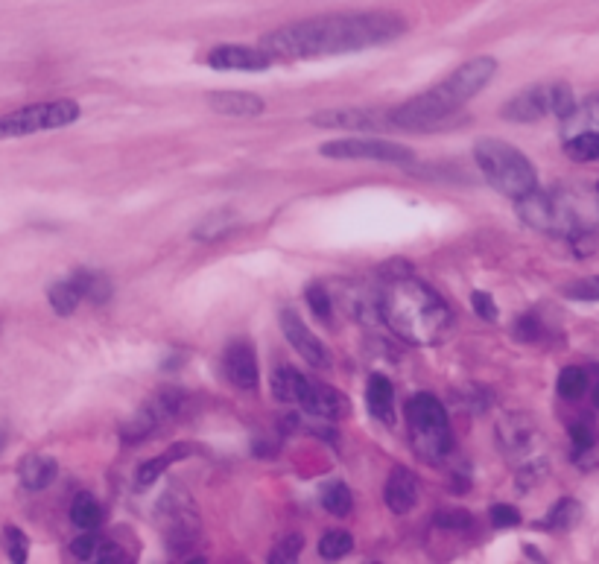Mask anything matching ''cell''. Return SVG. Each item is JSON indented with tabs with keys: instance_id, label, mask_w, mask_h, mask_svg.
Listing matches in <instances>:
<instances>
[{
	"instance_id": "27",
	"label": "cell",
	"mask_w": 599,
	"mask_h": 564,
	"mask_svg": "<svg viewBox=\"0 0 599 564\" xmlns=\"http://www.w3.org/2000/svg\"><path fill=\"white\" fill-rule=\"evenodd\" d=\"M588 383H591V375L579 366H567L562 369V375L556 380V389L562 395L564 401H579L585 392H588Z\"/></svg>"
},
{
	"instance_id": "20",
	"label": "cell",
	"mask_w": 599,
	"mask_h": 564,
	"mask_svg": "<svg viewBox=\"0 0 599 564\" xmlns=\"http://www.w3.org/2000/svg\"><path fill=\"white\" fill-rule=\"evenodd\" d=\"M56 474H59L56 459L41 456V453L27 456V459L21 462V468H18V480H21V486L27 491H44L56 480Z\"/></svg>"
},
{
	"instance_id": "12",
	"label": "cell",
	"mask_w": 599,
	"mask_h": 564,
	"mask_svg": "<svg viewBox=\"0 0 599 564\" xmlns=\"http://www.w3.org/2000/svg\"><path fill=\"white\" fill-rule=\"evenodd\" d=\"M281 331L290 339V345L301 354V360L313 369H331V351L325 348V342L316 337L304 322L299 319L296 310H281Z\"/></svg>"
},
{
	"instance_id": "36",
	"label": "cell",
	"mask_w": 599,
	"mask_h": 564,
	"mask_svg": "<svg viewBox=\"0 0 599 564\" xmlns=\"http://www.w3.org/2000/svg\"><path fill=\"white\" fill-rule=\"evenodd\" d=\"M564 296L573 301H599V275H588L564 287Z\"/></svg>"
},
{
	"instance_id": "18",
	"label": "cell",
	"mask_w": 599,
	"mask_h": 564,
	"mask_svg": "<svg viewBox=\"0 0 599 564\" xmlns=\"http://www.w3.org/2000/svg\"><path fill=\"white\" fill-rule=\"evenodd\" d=\"M208 106L225 117H258L266 109V103L258 94H246V91H214L208 97Z\"/></svg>"
},
{
	"instance_id": "23",
	"label": "cell",
	"mask_w": 599,
	"mask_h": 564,
	"mask_svg": "<svg viewBox=\"0 0 599 564\" xmlns=\"http://www.w3.org/2000/svg\"><path fill=\"white\" fill-rule=\"evenodd\" d=\"M47 299H50L53 313H59V316H71V313H76V307L85 301L82 299V290L76 287L74 275H71V278H62V281H56V284L50 287Z\"/></svg>"
},
{
	"instance_id": "44",
	"label": "cell",
	"mask_w": 599,
	"mask_h": 564,
	"mask_svg": "<svg viewBox=\"0 0 599 564\" xmlns=\"http://www.w3.org/2000/svg\"><path fill=\"white\" fill-rule=\"evenodd\" d=\"M591 401H594V407H597V410H599V383H597V386H594V395H591Z\"/></svg>"
},
{
	"instance_id": "37",
	"label": "cell",
	"mask_w": 599,
	"mask_h": 564,
	"mask_svg": "<svg viewBox=\"0 0 599 564\" xmlns=\"http://www.w3.org/2000/svg\"><path fill=\"white\" fill-rule=\"evenodd\" d=\"M228 228H231V217L225 211H220V214L208 217L205 223H199L196 231H193V237L196 240H217V237H223Z\"/></svg>"
},
{
	"instance_id": "5",
	"label": "cell",
	"mask_w": 599,
	"mask_h": 564,
	"mask_svg": "<svg viewBox=\"0 0 599 564\" xmlns=\"http://www.w3.org/2000/svg\"><path fill=\"white\" fill-rule=\"evenodd\" d=\"M474 161L483 170L486 182L509 199H521L538 188V173L524 152L500 138H483L474 144Z\"/></svg>"
},
{
	"instance_id": "32",
	"label": "cell",
	"mask_w": 599,
	"mask_h": 564,
	"mask_svg": "<svg viewBox=\"0 0 599 564\" xmlns=\"http://www.w3.org/2000/svg\"><path fill=\"white\" fill-rule=\"evenodd\" d=\"M573 129H599V97L576 106L564 117V132H573Z\"/></svg>"
},
{
	"instance_id": "2",
	"label": "cell",
	"mask_w": 599,
	"mask_h": 564,
	"mask_svg": "<svg viewBox=\"0 0 599 564\" xmlns=\"http://www.w3.org/2000/svg\"><path fill=\"white\" fill-rule=\"evenodd\" d=\"M377 304L386 328L410 345H436L453 322L448 301L410 272L389 278Z\"/></svg>"
},
{
	"instance_id": "16",
	"label": "cell",
	"mask_w": 599,
	"mask_h": 564,
	"mask_svg": "<svg viewBox=\"0 0 599 564\" xmlns=\"http://www.w3.org/2000/svg\"><path fill=\"white\" fill-rule=\"evenodd\" d=\"M299 407L307 410L310 415H316V418H328V421H339V418H345L348 410H351L348 398L339 389H334V386L322 383V380H310L307 383Z\"/></svg>"
},
{
	"instance_id": "31",
	"label": "cell",
	"mask_w": 599,
	"mask_h": 564,
	"mask_svg": "<svg viewBox=\"0 0 599 564\" xmlns=\"http://www.w3.org/2000/svg\"><path fill=\"white\" fill-rule=\"evenodd\" d=\"M570 442H573V456L579 459L582 453H591L597 448L599 442V430L594 427V421L588 418H579L570 424Z\"/></svg>"
},
{
	"instance_id": "11",
	"label": "cell",
	"mask_w": 599,
	"mask_h": 564,
	"mask_svg": "<svg viewBox=\"0 0 599 564\" xmlns=\"http://www.w3.org/2000/svg\"><path fill=\"white\" fill-rule=\"evenodd\" d=\"M182 401H185V392H179V389H161V392H155L150 404L129 421V427L123 430V439L135 442V439L152 436L164 421H170V418L179 415Z\"/></svg>"
},
{
	"instance_id": "38",
	"label": "cell",
	"mask_w": 599,
	"mask_h": 564,
	"mask_svg": "<svg viewBox=\"0 0 599 564\" xmlns=\"http://www.w3.org/2000/svg\"><path fill=\"white\" fill-rule=\"evenodd\" d=\"M91 562H100V564H123V562H132L129 559V553L120 547V544H114L109 538H100V544H97V553H94V559Z\"/></svg>"
},
{
	"instance_id": "9",
	"label": "cell",
	"mask_w": 599,
	"mask_h": 564,
	"mask_svg": "<svg viewBox=\"0 0 599 564\" xmlns=\"http://www.w3.org/2000/svg\"><path fill=\"white\" fill-rule=\"evenodd\" d=\"M573 109H576L573 91L567 85H562V82H553V85L524 88L521 94H515L500 109V114H503V120H512V123H535V120H544L550 114L564 120Z\"/></svg>"
},
{
	"instance_id": "30",
	"label": "cell",
	"mask_w": 599,
	"mask_h": 564,
	"mask_svg": "<svg viewBox=\"0 0 599 564\" xmlns=\"http://www.w3.org/2000/svg\"><path fill=\"white\" fill-rule=\"evenodd\" d=\"M179 456H185V451H170L164 453V456H155V459H147L144 465H138V474H135V486L138 489H150L152 483L170 468V462L173 459H179Z\"/></svg>"
},
{
	"instance_id": "6",
	"label": "cell",
	"mask_w": 599,
	"mask_h": 564,
	"mask_svg": "<svg viewBox=\"0 0 599 564\" xmlns=\"http://www.w3.org/2000/svg\"><path fill=\"white\" fill-rule=\"evenodd\" d=\"M412 451L427 462H442L453 448V433L442 401L430 392H418L407 401Z\"/></svg>"
},
{
	"instance_id": "21",
	"label": "cell",
	"mask_w": 599,
	"mask_h": 564,
	"mask_svg": "<svg viewBox=\"0 0 599 564\" xmlns=\"http://www.w3.org/2000/svg\"><path fill=\"white\" fill-rule=\"evenodd\" d=\"M564 155L579 164L599 161V129H573L564 132Z\"/></svg>"
},
{
	"instance_id": "8",
	"label": "cell",
	"mask_w": 599,
	"mask_h": 564,
	"mask_svg": "<svg viewBox=\"0 0 599 564\" xmlns=\"http://www.w3.org/2000/svg\"><path fill=\"white\" fill-rule=\"evenodd\" d=\"M79 103L76 100H50V103H33L9 114H0V141L9 138H27L47 129H62L79 120Z\"/></svg>"
},
{
	"instance_id": "1",
	"label": "cell",
	"mask_w": 599,
	"mask_h": 564,
	"mask_svg": "<svg viewBox=\"0 0 599 564\" xmlns=\"http://www.w3.org/2000/svg\"><path fill=\"white\" fill-rule=\"evenodd\" d=\"M407 33L401 15L392 12H345L325 15L299 24L278 27L261 38V47L272 62H296V59H319L339 53H360L380 47Z\"/></svg>"
},
{
	"instance_id": "33",
	"label": "cell",
	"mask_w": 599,
	"mask_h": 564,
	"mask_svg": "<svg viewBox=\"0 0 599 564\" xmlns=\"http://www.w3.org/2000/svg\"><path fill=\"white\" fill-rule=\"evenodd\" d=\"M301 550H304V535L301 532H287L269 553V562L272 564H290L299 562Z\"/></svg>"
},
{
	"instance_id": "39",
	"label": "cell",
	"mask_w": 599,
	"mask_h": 564,
	"mask_svg": "<svg viewBox=\"0 0 599 564\" xmlns=\"http://www.w3.org/2000/svg\"><path fill=\"white\" fill-rule=\"evenodd\" d=\"M97 544H100V535H94V529H85V535L71 541V553L79 562H91L94 553H97Z\"/></svg>"
},
{
	"instance_id": "7",
	"label": "cell",
	"mask_w": 599,
	"mask_h": 564,
	"mask_svg": "<svg viewBox=\"0 0 599 564\" xmlns=\"http://www.w3.org/2000/svg\"><path fill=\"white\" fill-rule=\"evenodd\" d=\"M158 521L164 527L167 538V550L173 559H185L193 553V547L199 544V515H196V503L190 500L188 491L173 489L161 497V503L155 506Z\"/></svg>"
},
{
	"instance_id": "24",
	"label": "cell",
	"mask_w": 599,
	"mask_h": 564,
	"mask_svg": "<svg viewBox=\"0 0 599 564\" xmlns=\"http://www.w3.org/2000/svg\"><path fill=\"white\" fill-rule=\"evenodd\" d=\"M71 521L82 532L85 529H97L103 524V506L88 491H82V494H76L74 503H71Z\"/></svg>"
},
{
	"instance_id": "34",
	"label": "cell",
	"mask_w": 599,
	"mask_h": 564,
	"mask_svg": "<svg viewBox=\"0 0 599 564\" xmlns=\"http://www.w3.org/2000/svg\"><path fill=\"white\" fill-rule=\"evenodd\" d=\"M3 550H6V556H9L12 562L24 564L27 562V556H30V541H27V535H24L21 529L6 527L3 529Z\"/></svg>"
},
{
	"instance_id": "46",
	"label": "cell",
	"mask_w": 599,
	"mask_h": 564,
	"mask_svg": "<svg viewBox=\"0 0 599 564\" xmlns=\"http://www.w3.org/2000/svg\"><path fill=\"white\" fill-rule=\"evenodd\" d=\"M597 193H599V182H597Z\"/></svg>"
},
{
	"instance_id": "14",
	"label": "cell",
	"mask_w": 599,
	"mask_h": 564,
	"mask_svg": "<svg viewBox=\"0 0 599 564\" xmlns=\"http://www.w3.org/2000/svg\"><path fill=\"white\" fill-rule=\"evenodd\" d=\"M313 126L322 129H348V132H380L389 129V112L375 109H334V112H316L310 117Z\"/></svg>"
},
{
	"instance_id": "40",
	"label": "cell",
	"mask_w": 599,
	"mask_h": 564,
	"mask_svg": "<svg viewBox=\"0 0 599 564\" xmlns=\"http://www.w3.org/2000/svg\"><path fill=\"white\" fill-rule=\"evenodd\" d=\"M488 518H491V524H494L497 529H509V527H518V524H521V512H518L515 506H506V503H497V506H491Z\"/></svg>"
},
{
	"instance_id": "28",
	"label": "cell",
	"mask_w": 599,
	"mask_h": 564,
	"mask_svg": "<svg viewBox=\"0 0 599 564\" xmlns=\"http://www.w3.org/2000/svg\"><path fill=\"white\" fill-rule=\"evenodd\" d=\"M322 506L334 515V518H345L354 506V497H351V489L345 483H328L322 486V494H319Z\"/></svg>"
},
{
	"instance_id": "45",
	"label": "cell",
	"mask_w": 599,
	"mask_h": 564,
	"mask_svg": "<svg viewBox=\"0 0 599 564\" xmlns=\"http://www.w3.org/2000/svg\"><path fill=\"white\" fill-rule=\"evenodd\" d=\"M3 445H6V433L0 430V451H3Z\"/></svg>"
},
{
	"instance_id": "15",
	"label": "cell",
	"mask_w": 599,
	"mask_h": 564,
	"mask_svg": "<svg viewBox=\"0 0 599 564\" xmlns=\"http://www.w3.org/2000/svg\"><path fill=\"white\" fill-rule=\"evenodd\" d=\"M223 369L225 377L237 386V389H246V392H255L258 389V354H255V345L246 342V339H234L223 354Z\"/></svg>"
},
{
	"instance_id": "17",
	"label": "cell",
	"mask_w": 599,
	"mask_h": 564,
	"mask_svg": "<svg viewBox=\"0 0 599 564\" xmlns=\"http://www.w3.org/2000/svg\"><path fill=\"white\" fill-rule=\"evenodd\" d=\"M418 494H421L418 477L412 474L407 465H395L389 471V477H386V486H383V503L395 515H407L412 506L418 503Z\"/></svg>"
},
{
	"instance_id": "35",
	"label": "cell",
	"mask_w": 599,
	"mask_h": 564,
	"mask_svg": "<svg viewBox=\"0 0 599 564\" xmlns=\"http://www.w3.org/2000/svg\"><path fill=\"white\" fill-rule=\"evenodd\" d=\"M304 299L310 304V310L316 313V319H322V322H331V316H334V307H331V296L325 293V287L322 284H310L307 287V293H304Z\"/></svg>"
},
{
	"instance_id": "29",
	"label": "cell",
	"mask_w": 599,
	"mask_h": 564,
	"mask_svg": "<svg viewBox=\"0 0 599 564\" xmlns=\"http://www.w3.org/2000/svg\"><path fill=\"white\" fill-rule=\"evenodd\" d=\"M351 550H354V538H351V532H345V529H331V532H325L322 541H319V556L328 559V562H337V559H342V556L351 553Z\"/></svg>"
},
{
	"instance_id": "10",
	"label": "cell",
	"mask_w": 599,
	"mask_h": 564,
	"mask_svg": "<svg viewBox=\"0 0 599 564\" xmlns=\"http://www.w3.org/2000/svg\"><path fill=\"white\" fill-rule=\"evenodd\" d=\"M319 152L337 161H380V164H398V167H412L415 161V152L410 147L383 141V138H337V141L322 144Z\"/></svg>"
},
{
	"instance_id": "22",
	"label": "cell",
	"mask_w": 599,
	"mask_h": 564,
	"mask_svg": "<svg viewBox=\"0 0 599 564\" xmlns=\"http://www.w3.org/2000/svg\"><path fill=\"white\" fill-rule=\"evenodd\" d=\"M310 377L296 372L293 366H281L278 372H272V395L281 404H301L304 389H307Z\"/></svg>"
},
{
	"instance_id": "41",
	"label": "cell",
	"mask_w": 599,
	"mask_h": 564,
	"mask_svg": "<svg viewBox=\"0 0 599 564\" xmlns=\"http://www.w3.org/2000/svg\"><path fill=\"white\" fill-rule=\"evenodd\" d=\"M433 524L442 529H468L471 527V515L459 512V509H450V512H439Z\"/></svg>"
},
{
	"instance_id": "25",
	"label": "cell",
	"mask_w": 599,
	"mask_h": 564,
	"mask_svg": "<svg viewBox=\"0 0 599 564\" xmlns=\"http://www.w3.org/2000/svg\"><path fill=\"white\" fill-rule=\"evenodd\" d=\"M579 518H582V503L579 500H573V497H562L550 512H547V518L541 521V527L544 529H573L579 524Z\"/></svg>"
},
{
	"instance_id": "13",
	"label": "cell",
	"mask_w": 599,
	"mask_h": 564,
	"mask_svg": "<svg viewBox=\"0 0 599 564\" xmlns=\"http://www.w3.org/2000/svg\"><path fill=\"white\" fill-rule=\"evenodd\" d=\"M208 68L214 71H243V74H261L272 68V56L263 47L249 44H217L208 53Z\"/></svg>"
},
{
	"instance_id": "4",
	"label": "cell",
	"mask_w": 599,
	"mask_h": 564,
	"mask_svg": "<svg viewBox=\"0 0 599 564\" xmlns=\"http://www.w3.org/2000/svg\"><path fill=\"white\" fill-rule=\"evenodd\" d=\"M518 217L535 231L579 240L599 228V199L582 190L535 188L518 199Z\"/></svg>"
},
{
	"instance_id": "19",
	"label": "cell",
	"mask_w": 599,
	"mask_h": 564,
	"mask_svg": "<svg viewBox=\"0 0 599 564\" xmlns=\"http://www.w3.org/2000/svg\"><path fill=\"white\" fill-rule=\"evenodd\" d=\"M366 407L372 418H377L380 424H395V389L389 383V377L372 375L366 383Z\"/></svg>"
},
{
	"instance_id": "3",
	"label": "cell",
	"mask_w": 599,
	"mask_h": 564,
	"mask_svg": "<svg viewBox=\"0 0 599 564\" xmlns=\"http://www.w3.org/2000/svg\"><path fill=\"white\" fill-rule=\"evenodd\" d=\"M497 74V59L491 56H477L465 65H459L453 74L439 82L436 88L412 97L407 103H401L398 109L389 112V123L395 129H410V132H433V129H445L456 112L474 100L488 82Z\"/></svg>"
},
{
	"instance_id": "26",
	"label": "cell",
	"mask_w": 599,
	"mask_h": 564,
	"mask_svg": "<svg viewBox=\"0 0 599 564\" xmlns=\"http://www.w3.org/2000/svg\"><path fill=\"white\" fill-rule=\"evenodd\" d=\"M74 281L76 287L82 290V299L94 301V304H103V301H109V296H112V284H109V278L100 275V272H85V269H79V272H74Z\"/></svg>"
},
{
	"instance_id": "42",
	"label": "cell",
	"mask_w": 599,
	"mask_h": 564,
	"mask_svg": "<svg viewBox=\"0 0 599 564\" xmlns=\"http://www.w3.org/2000/svg\"><path fill=\"white\" fill-rule=\"evenodd\" d=\"M471 304H474V313H477L480 319H486V322H497L500 313H497V304H494V299H491L488 293H480V290H477V293L471 296Z\"/></svg>"
},
{
	"instance_id": "43",
	"label": "cell",
	"mask_w": 599,
	"mask_h": 564,
	"mask_svg": "<svg viewBox=\"0 0 599 564\" xmlns=\"http://www.w3.org/2000/svg\"><path fill=\"white\" fill-rule=\"evenodd\" d=\"M538 334H541V325H538L535 316H524V319H518V325H515V337L524 339V342H532V339H538Z\"/></svg>"
}]
</instances>
